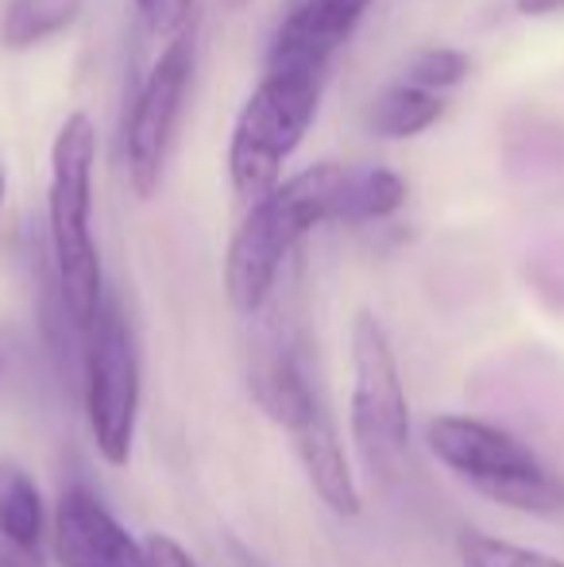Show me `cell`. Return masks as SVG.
<instances>
[{"instance_id": "6", "label": "cell", "mask_w": 564, "mask_h": 567, "mask_svg": "<svg viewBox=\"0 0 564 567\" xmlns=\"http://www.w3.org/2000/svg\"><path fill=\"white\" fill-rule=\"evenodd\" d=\"M352 441L371 475L394 478L410 449V402L391 337L376 313L352 321Z\"/></svg>"}, {"instance_id": "17", "label": "cell", "mask_w": 564, "mask_h": 567, "mask_svg": "<svg viewBox=\"0 0 564 567\" xmlns=\"http://www.w3.org/2000/svg\"><path fill=\"white\" fill-rule=\"evenodd\" d=\"M132 4H136L143 23H147L155 35L174 39L182 28L194 23V0H132Z\"/></svg>"}, {"instance_id": "7", "label": "cell", "mask_w": 564, "mask_h": 567, "mask_svg": "<svg viewBox=\"0 0 564 567\" xmlns=\"http://www.w3.org/2000/svg\"><path fill=\"white\" fill-rule=\"evenodd\" d=\"M194 62L197 31L189 23L163 47L155 66L140 82L136 101H132L129 120H124V171H129V186L140 202L158 194L182 105H186L189 82H194Z\"/></svg>"}, {"instance_id": "16", "label": "cell", "mask_w": 564, "mask_h": 567, "mask_svg": "<svg viewBox=\"0 0 564 567\" xmlns=\"http://www.w3.org/2000/svg\"><path fill=\"white\" fill-rule=\"evenodd\" d=\"M468 70H472V62H468L464 51H457V47H429V51L414 54V62L407 66L402 82L418 85V90H425V93H437V97H449L468 78Z\"/></svg>"}, {"instance_id": "5", "label": "cell", "mask_w": 564, "mask_h": 567, "mask_svg": "<svg viewBox=\"0 0 564 567\" xmlns=\"http://www.w3.org/2000/svg\"><path fill=\"white\" fill-rule=\"evenodd\" d=\"M82 390L101 460L124 467L140 421V351L113 293H105L93 324L82 332Z\"/></svg>"}, {"instance_id": "13", "label": "cell", "mask_w": 564, "mask_h": 567, "mask_svg": "<svg viewBox=\"0 0 564 567\" xmlns=\"http://www.w3.org/2000/svg\"><path fill=\"white\" fill-rule=\"evenodd\" d=\"M407 202V182L391 166L376 163H348L345 182V225H363V220H387Z\"/></svg>"}, {"instance_id": "12", "label": "cell", "mask_w": 564, "mask_h": 567, "mask_svg": "<svg viewBox=\"0 0 564 567\" xmlns=\"http://www.w3.org/2000/svg\"><path fill=\"white\" fill-rule=\"evenodd\" d=\"M43 529L47 509L35 478L16 463H0V540L20 548H39Z\"/></svg>"}, {"instance_id": "15", "label": "cell", "mask_w": 564, "mask_h": 567, "mask_svg": "<svg viewBox=\"0 0 564 567\" xmlns=\"http://www.w3.org/2000/svg\"><path fill=\"white\" fill-rule=\"evenodd\" d=\"M460 564L464 567H564L561 556H550L542 548L511 545L491 533H472L460 537Z\"/></svg>"}, {"instance_id": "14", "label": "cell", "mask_w": 564, "mask_h": 567, "mask_svg": "<svg viewBox=\"0 0 564 567\" xmlns=\"http://www.w3.org/2000/svg\"><path fill=\"white\" fill-rule=\"evenodd\" d=\"M78 12H82V0H8L0 16V43L8 51H28L66 31Z\"/></svg>"}, {"instance_id": "11", "label": "cell", "mask_w": 564, "mask_h": 567, "mask_svg": "<svg viewBox=\"0 0 564 567\" xmlns=\"http://www.w3.org/2000/svg\"><path fill=\"white\" fill-rule=\"evenodd\" d=\"M441 113H444V97L418 90V85L394 82L371 101L368 127L379 140H414V135L429 132L441 120Z\"/></svg>"}, {"instance_id": "3", "label": "cell", "mask_w": 564, "mask_h": 567, "mask_svg": "<svg viewBox=\"0 0 564 567\" xmlns=\"http://www.w3.org/2000/svg\"><path fill=\"white\" fill-rule=\"evenodd\" d=\"M321 93L317 70H264L228 135V178L244 205L264 202L283 182V163L314 127Z\"/></svg>"}, {"instance_id": "18", "label": "cell", "mask_w": 564, "mask_h": 567, "mask_svg": "<svg viewBox=\"0 0 564 567\" xmlns=\"http://www.w3.org/2000/svg\"><path fill=\"white\" fill-rule=\"evenodd\" d=\"M143 553H147V567H202L178 540L166 537V533H151V537L143 540Z\"/></svg>"}, {"instance_id": "4", "label": "cell", "mask_w": 564, "mask_h": 567, "mask_svg": "<svg viewBox=\"0 0 564 567\" xmlns=\"http://www.w3.org/2000/svg\"><path fill=\"white\" fill-rule=\"evenodd\" d=\"M425 441L429 452L468 478L483 498L519 514H564V478L506 429L444 413L429 421Z\"/></svg>"}, {"instance_id": "21", "label": "cell", "mask_w": 564, "mask_h": 567, "mask_svg": "<svg viewBox=\"0 0 564 567\" xmlns=\"http://www.w3.org/2000/svg\"><path fill=\"white\" fill-rule=\"evenodd\" d=\"M0 205H4V163H0Z\"/></svg>"}, {"instance_id": "20", "label": "cell", "mask_w": 564, "mask_h": 567, "mask_svg": "<svg viewBox=\"0 0 564 567\" xmlns=\"http://www.w3.org/2000/svg\"><path fill=\"white\" fill-rule=\"evenodd\" d=\"M522 16H550V12H561L564 0H514Z\"/></svg>"}, {"instance_id": "1", "label": "cell", "mask_w": 564, "mask_h": 567, "mask_svg": "<svg viewBox=\"0 0 564 567\" xmlns=\"http://www.w3.org/2000/svg\"><path fill=\"white\" fill-rule=\"evenodd\" d=\"M345 163H317L248 205L225 255V293L236 313H259L306 231L345 220Z\"/></svg>"}, {"instance_id": "22", "label": "cell", "mask_w": 564, "mask_h": 567, "mask_svg": "<svg viewBox=\"0 0 564 567\" xmlns=\"http://www.w3.org/2000/svg\"><path fill=\"white\" fill-rule=\"evenodd\" d=\"M228 4H244V0H228Z\"/></svg>"}, {"instance_id": "9", "label": "cell", "mask_w": 564, "mask_h": 567, "mask_svg": "<svg viewBox=\"0 0 564 567\" xmlns=\"http://www.w3.org/2000/svg\"><path fill=\"white\" fill-rule=\"evenodd\" d=\"M54 556L62 567H147V553L90 491L66 486L54 506Z\"/></svg>"}, {"instance_id": "2", "label": "cell", "mask_w": 564, "mask_h": 567, "mask_svg": "<svg viewBox=\"0 0 564 567\" xmlns=\"http://www.w3.org/2000/svg\"><path fill=\"white\" fill-rule=\"evenodd\" d=\"M93 166H98V124L90 113H70L51 147L47 231H51L59 301L78 337L93 324L109 293L93 239Z\"/></svg>"}, {"instance_id": "10", "label": "cell", "mask_w": 564, "mask_h": 567, "mask_svg": "<svg viewBox=\"0 0 564 567\" xmlns=\"http://www.w3.org/2000/svg\"><path fill=\"white\" fill-rule=\"evenodd\" d=\"M286 433L294 436V452H298L301 467H306L314 491L321 494V502L340 517H356L363 506L360 486H356V475L348 467V455L340 449V433L332 413L325 410L321 394H309L306 405L286 421Z\"/></svg>"}, {"instance_id": "8", "label": "cell", "mask_w": 564, "mask_h": 567, "mask_svg": "<svg viewBox=\"0 0 564 567\" xmlns=\"http://www.w3.org/2000/svg\"><path fill=\"white\" fill-rule=\"evenodd\" d=\"M376 0H286L267 43L264 70H317L325 74L332 54L356 35Z\"/></svg>"}, {"instance_id": "19", "label": "cell", "mask_w": 564, "mask_h": 567, "mask_svg": "<svg viewBox=\"0 0 564 567\" xmlns=\"http://www.w3.org/2000/svg\"><path fill=\"white\" fill-rule=\"evenodd\" d=\"M0 567H43V548H20L0 540Z\"/></svg>"}]
</instances>
